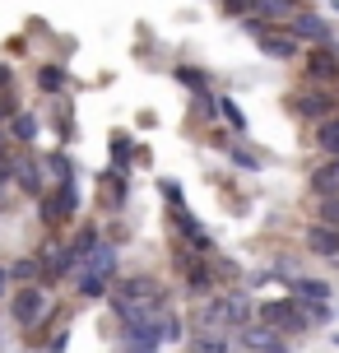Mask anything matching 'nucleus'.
I'll return each mask as SVG.
<instances>
[{
  "mask_svg": "<svg viewBox=\"0 0 339 353\" xmlns=\"http://www.w3.org/2000/svg\"><path fill=\"white\" fill-rule=\"evenodd\" d=\"M112 283L116 279H107V274H93V270H79L70 279V293L79 302H107L112 298Z\"/></svg>",
  "mask_w": 339,
  "mask_h": 353,
  "instance_id": "18",
  "label": "nucleus"
},
{
  "mask_svg": "<svg viewBox=\"0 0 339 353\" xmlns=\"http://www.w3.org/2000/svg\"><path fill=\"white\" fill-rule=\"evenodd\" d=\"M37 223L47 232H70L79 223V195L74 181H52V191L37 200Z\"/></svg>",
  "mask_w": 339,
  "mask_h": 353,
  "instance_id": "4",
  "label": "nucleus"
},
{
  "mask_svg": "<svg viewBox=\"0 0 339 353\" xmlns=\"http://www.w3.org/2000/svg\"><path fill=\"white\" fill-rule=\"evenodd\" d=\"M191 335H196V321H186L181 312L167 307V312H163V339H167V344H186Z\"/></svg>",
  "mask_w": 339,
  "mask_h": 353,
  "instance_id": "27",
  "label": "nucleus"
},
{
  "mask_svg": "<svg viewBox=\"0 0 339 353\" xmlns=\"http://www.w3.org/2000/svg\"><path fill=\"white\" fill-rule=\"evenodd\" d=\"M311 223H325V228H339V195H311Z\"/></svg>",
  "mask_w": 339,
  "mask_h": 353,
  "instance_id": "29",
  "label": "nucleus"
},
{
  "mask_svg": "<svg viewBox=\"0 0 339 353\" xmlns=\"http://www.w3.org/2000/svg\"><path fill=\"white\" fill-rule=\"evenodd\" d=\"M311 149H316L321 159H339V112L330 117V121L311 125Z\"/></svg>",
  "mask_w": 339,
  "mask_h": 353,
  "instance_id": "22",
  "label": "nucleus"
},
{
  "mask_svg": "<svg viewBox=\"0 0 339 353\" xmlns=\"http://www.w3.org/2000/svg\"><path fill=\"white\" fill-rule=\"evenodd\" d=\"M10 270H14V283H42V265H37L33 251L19 256V261H10Z\"/></svg>",
  "mask_w": 339,
  "mask_h": 353,
  "instance_id": "32",
  "label": "nucleus"
},
{
  "mask_svg": "<svg viewBox=\"0 0 339 353\" xmlns=\"http://www.w3.org/2000/svg\"><path fill=\"white\" fill-rule=\"evenodd\" d=\"M186 353H232V339L214 335V330H196V335L186 339Z\"/></svg>",
  "mask_w": 339,
  "mask_h": 353,
  "instance_id": "28",
  "label": "nucleus"
},
{
  "mask_svg": "<svg viewBox=\"0 0 339 353\" xmlns=\"http://www.w3.org/2000/svg\"><path fill=\"white\" fill-rule=\"evenodd\" d=\"M242 23H247V33L256 37V52L260 56L279 61V65H302L307 42H298L284 23H260V19H242Z\"/></svg>",
  "mask_w": 339,
  "mask_h": 353,
  "instance_id": "3",
  "label": "nucleus"
},
{
  "mask_svg": "<svg viewBox=\"0 0 339 353\" xmlns=\"http://www.w3.org/2000/svg\"><path fill=\"white\" fill-rule=\"evenodd\" d=\"M172 79H177L186 93H196V98L209 93V70H200V65H172Z\"/></svg>",
  "mask_w": 339,
  "mask_h": 353,
  "instance_id": "26",
  "label": "nucleus"
},
{
  "mask_svg": "<svg viewBox=\"0 0 339 353\" xmlns=\"http://www.w3.org/2000/svg\"><path fill=\"white\" fill-rule=\"evenodd\" d=\"M10 135H14V144H19V149H33V144H37V135H42V121H37V112H28V107H23V112H19L14 121H10Z\"/></svg>",
  "mask_w": 339,
  "mask_h": 353,
  "instance_id": "24",
  "label": "nucleus"
},
{
  "mask_svg": "<svg viewBox=\"0 0 339 353\" xmlns=\"http://www.w3.org/2000/svg\"><path fill=\"white\" fill-rule=\"evenodd\" d=\"M218 10L232 19H251V0H218Z\"/></svg>",
  "mask_w": 339,
  "mask_h": 353,
  "instance_id": "37",
  "label": "nucleus"
},
{
  "mask_svg": "<svg viewBox=\"0 0 339 353\" xmlns=\"http://www.w3.org/2000/svg\"><path fill=\"white\" fill-rule=\"evenodd\" d=\"M14 191L28 195V200H42V195L52 191V172H47V163L33 159L28 149L14 159Z\"/></svg>",
  "mask_w": 339,
  "mask_h": 353,
  "instance_id": "11",
  "label": "nucleus"
},
{
  "mask_svg": "<svg viewBox=\"0 0 339 353\" xmlns=\"http://www.w3.org/2000/svg\"><path fill=\"white\" fill-rule=\"evenodd\" d=\"M167 283L149 270H135V274H121L112 283V298L116 302H135V307H149V312H167Z\"/></svg>",
  "mask_w": 339,
  "mask_h": 353,
  "instance_id": "5",
  "label": "nucleus"
},
{
  "mask_svg": "<svg viewBox=\"0 0 339 353\" xmlns=\"http://www.w3.org/2000/svg\"><path fill=\"white\" fill-rule=\"evenodd\" d=\"M330 270H339V261H335V265H330Z\"/></svg>",
  "mask_w": 339,
  "mask_h": 353,
  "instance_id": "42",
  "label": "nucleus"
},
{
  "mask_svg": "<svg viewBox=\"0 0 339 353\" xmlns=\"http://www.w3.org/2000/svg\"><path fill=\"white\" fill-rule=\"evenodd\" d=\"M65 344H70V325H61V330L42 344V353H65Z\"/></svg>",
  "mask_w": 339,
  "mask_h": 353,
  "instance_id": "38",
  "label": "nucleus"
},
{
  "mask_svg": "<svg viewBox=\"0 0 339 353\" xmlns=\"http://www.w3.org/2000/svg\"><path fill=\"white\" fill-rule=\"evenodd\" d=\"M19 112H23L19 93H14V88H5V93H0V125H10V121L19 117Z\"/></svg>",
  "mask_w": 339,
  "mask_h": 353,
  "instance_id": "34",
  "label": "nucleus"
},
{
  "mask_svg": "<svg viewBox=\"0 0 339 353\" xmlns=\"http://www.w3.org/2000/svg\"><path fill=\"white\" fill-rule=\"evenodd\" d=\"M298 10H307L302 0H251V19H260V23H284Z\"/></svg>",
  "mask_w": 339,
  "mask_h": 353,
  "instance_id": "20",
  "label": "nucleus"
},
{
  "mask_svg": "<svg viewBox=\"0 0 339 353\" xmlns=\"http://www.w3.org/2000/svg\"><path fill=\"white\" fill-rule=\"evenodd\" d=\"M307 191L311 195H339V159H321L307 172Z\"/></svg>",
  "mask_w": 339,
  "mask_h": 353,
  "instance_id": "19",
  "label": "nucleus"
},
{
  "mask_svg": "<svg viewBox=\"0 0 339 353\" xmlns=\"http://www.w3.org/2000/svg\"><path fill=\"white\" fill-rule=\"evenodd\" d=\"M256 321H265L269 330H279V335H288V339H298V335L311 330L302 302L293 298V293H284V298H260L256 302Z\"/></svg>",
  "mask_w": 339,
  "mask_h": 353,
  "instance_id": "6",
  "label": "nucleus"
},
{
  "mask_svg": "<svg viewBox=\"0 0 339 353\" xmlns=\"http://www.w3.org/2000/svg\"><path fill=\"white\" fill-rule=\"evenodd\" d=\"M196 330H214V335H237L242 325L256 321V302H251V288H218L214 298H205L196 307Z\"/></svg>",
  "mask_w": 339,
  "mask_h": 353,
  "instance_id": "1",
  "label": "nucleus"
},
{
  "mask_svg": "<svg viewBox=\"0 0 339 353\" xmlns=\"http://www.w3.org/2000/svg\"><path fill=\"white\" fill-rule=\"evenodd\" d=\"M218 117H223V125H228V130L237 135V140L247 135V112L237 107V98H228V93H218Z\"/></svg>",
  "mask_w": 339,
  "mask_h": 353,
  "instance_id": "30",
  "label": "nucleus"
},
{
  "mask_svg": "<svg viewBox=\"0 0 339 353\" xmlns=\"http://www.w3.org/2000/svg\"><path fill=\"white\" fill-rule=\"evenodd\" d=\"M33 84H37V93L61 98V93L70 88V65H61V61H42V65H33Z\"/></svg>",
  "mask_w": 339,
  "mask_h": 353,
  "instance_id": "16",
  "label": "nucleus"
},
{
  "mask_svg": "<svg viewBox=\"0 0 339 353\" xmlns=\"http://www.w3.org/2000/svg\"><path fill=\"white\" fill-rule=\"evenodd\" d=\"M302 247H307V256H316V261L335 265V261H339V228L307 223V228H302Z\"/></svg>",
  "mask_w": 339,
  "mask_h": 353,
  "instance_id": "14",
  "label": "nucleus"
},
{
  "mask_svg": "<svg viewBox=\"0 0 339 353\" xmlns=\"http://www.w3.org/2000/svg\"><path fill=\"white\" fill-rule=\"evenodd\" d=\"M47 316H52V288L47 283H19L14 298H10V321L23 330H37Z\"/></svg>",
  "mask_w": 339,
  "mask_h": 353,
  "instance_id": "7",
  "label": "nucleus"
},
{
  "mask_svg": "<svg viewBox=\"0 0 339 353\" xmlns=\"http://www.w3.org/2000/svg\"><path fill=\"white\" fill-rule=\"evenodd\" d=\"M298 70H302L307 84L339 88V42H330V47H307V56H302Z\"/></svg>",
  "mask_w": 339,
  "mask_h": 353,
  "instance_id": "10",
  "label": "nucleus"
},
{
  "mask_svg": "<svg viewBox=\"0 0 339 353\" xmlns=\"http://www.w3.org/2000/svg\"><path fill=\"white\" fill-rule=\"evenodd\" d=\"M158 195H163L167 210H181V205H186V191H181L177 176H158Z\"/></svg>",
  "mask_w": 339,
  "mask_h": 353,
  "instance_id": "33",
  "label": "nucleus"
},
{
  "mask_svg": "<svg viewBox=\"0 0 339 353\" xmlns=\"http://www.w3.org/2000/svg\"><path fill=\"white\" fill-rule=\"evenodd\" d=\"M237 344H242L247 353H293L288 335L269 330L265 321H251V325H242V330H237Z\"/></svg>",
  "mask_w": 339,
  "mask_h": 353,
  "instance_id": "13",
  "label": "nucleus"
},
{
  "mask_svg": "<svg viewBox=\"0 0 339 353\" xmlns=\"http://www.w3.org/2000/svg\"><path fill=\"white\" fill-rule=\"evenodd\" d=\"M103 242H107V237H103V223H98V219H79V223L65 232V256H70V270H74V274L89 265V256L103 247Z\"/></svg>",
  "mask_w": 339,
  "mask_h": 353,
  "instance_id": "9",
  "label": "nucleus"
},
{
  "mask_svg": "<svg viewBox=\"0 0 339 353\" xmlns=\"http://www.w3.org/2000/svg\"><path fill=\"white\" fill-rule=\"evenodd\" d=\"M288 117L302 125H321L330 121L339 112V88H325V84H307V79H298V84L288 88Z\"/></svg>",
  "mask_w": 339,
  "mask_h": 353,
  "instance_id": "2",
  "label": "nucleus"
},
{
  "mask_svg": "<svg viewBox=\"0 0 339 353\" xmlns=\"http://www.w3.org/2000/svg\"><path fill=\"white\" fill-rule=\"evenodd\" d=\"M14 288H19V283H14V270L0 261V302H10V298H14Z\"/></svg>",
  "mask_w": 339,
  "mask_h": 353,
  "instance_id": "36",
  "label": "nucleus"
},
{
  "mask_svg": "<svg viewBox=\"0 0 339 353\" xmlns=\"http://www.w3.org/2000/svg\"><path fill=\"white\" fill-rule=\"evenodd\" d=\"M284 288L298 302H335V288H330V279H321V274H293Z\"/></svg>",
  "mask_w": 339,
  "mask_h": 353,
  "instance_id": "17",
  "label": "nucleus"
},
{
  "mask_svg": "<svg viewBox=\"0 0 339 353\" xmlns=\"http://www.w3.org/2000/svg\"><path fill=\"white\" fill-rule=\"evenodd\" d=\"M84 270H93V274H107V279H121V247L107 237V242H103V247L89 256V265H84Z\"/></svg>",
  "mask_w": 339,
  "mask_h": 353,
  "instance_id": "21",
  "label": "nucleus"
},
{
  "mask_svg": "<svg viewBox=\"0 0 339 353\" xmlns=\"http://www.w3.org/2000/svg\"><path fill=\"white\" fill-rule=\"evenodd\" d=\"M5 88H14V65L0 56V93H5Z\"/></svg>",
  "mask_w": 339,
  "mask_h": 353,
  "instance_id": "40",
  "label": "nucleus"
},
{
  "mask_svg": "<svg viewBox=\"0 0 339 353\" xmlns=\"http://www.w3.org/2000/svg\"><path fill=\"white\" fill-rule=\"evenodd\" d=\"M330 344H339V330H335V335H330Z\"/></svg>",
  "mask_w": 339,
  "mask_h": 353,
  "instance_id": "41",
  "label": "nucleus"
},
{
  "mask_svg": "<svg viewBox=\"0 0 339 353\" xmlns=\"http://www.w3.org/2000/svg\"><path fill=\"white\" fill-rule=\"evenodd\" d=\"M228 163L237 168V172H247V176H260V172H265V159H260L256 149H247L242 140H232V149H228Z\"/></svg>",
  "mask_w": 339,
  "mask_h": 353,
  "instance_id": "25",
  "label": "nucleus"
},
{
  "mask_svg": "<svg viewBox=\"0 0 339 353\" xmlns=\"http://www.w3.org/2000/svg\"><path fill=\"white\" fill-rule=\"evenodd\" d=\"M284 28L298 42H307V47H330L335 42V28H330V19L321 14V10H298L293 19H284Z\"/></svg>",
  "mask_w": 339,
  "mask_h": 353,
  "instance_id": "12",
  "label": "nucleus"
},
{
  "mask_svg": "<svg viewBox=\"0 0 339 353\" xmlns=\"http://www.w3.org/2000/svg\"><path fill=\"white\" fill-rule=\"evenodd\" d=\"M98 200H103V210H125V200H130V172L121 168H103V181H98Z\"/></svg>",
  "mask_w": 339,
  "mask_h": 353,
  "instance_id": "15",
  "label": "nucleus"
},
{
  "mask_svg": "<svg viewBox=\"0 0 339 353\" xmlns=\"http://www.w3.org/2000/svg\"><path fill=\"white\" fill-rule=\"evenodd\" d=\"M47 172H52V181H74V159L70 154H65V144H61V149H52V154H47Z\"/></svg>",
  "mask_w": 339,
  "mask_h": 353,
  "instance_id": "31",
  "label": "nucleus"
},
{
  "mask_svg": "<svg viewBox=\"0 0 339 353\" xmlns=\"http://www.w3.org/2000/svg\"><path fill=\"white\" fill-rule=\"evenodd\" d=\"M10 191H14V163H0V205Z\"/></svg>",
  "mask_w": 339,
  "mask_h": 353,
  "instance_id": "39",
  "label": "nucleus"
},
{
  "mask_svg": "<svg viewBox=\"0 0 339 353\" xmlns=\"http://www.w3.org/2000/svg\"><path fill=\"white\" fill-rule=\"evenodd\" d=\"M167 228H172V242H186V247L200 251V256H218V251H214V237H209V232H205V223L191 214V205L167 210Z\"/></svg>",
  "mask_w": 339,
  "mask_h": 353,
  "instance_id": "8",
  "label": "nucleus"
},
{
  "mask_svg": "<svg viewBox=\"0 0 339 353\" xmlns=\"http://www.w3.org/2000/svg\"><path fill=\"white\" fill-rule=\"evenodd\" d=\"M107 149H112V168H121V172H130V168H135V163H140V144L130 140V135H125V130H112Z\"/></svg>",
  "mask_w": 339,
  "mask_h": 353,
  "instance_id": "23",
  "label": "nucleus"
},
{
  "mask_svg": "<svg viewBox=\"0 0 339 353\" xmlns=\"http://www.w3.org/2000/svg\"><path fill=\"white\" fill-rule=\"evenodd\" d=\"M302 312L311 325H325V321H335V302H302Z\"/></svg>",
  "mask_w": 339,
  "mask_h": 353,
  "instance_id": "35",
  "label": "nucleus"
}]
</instances>
